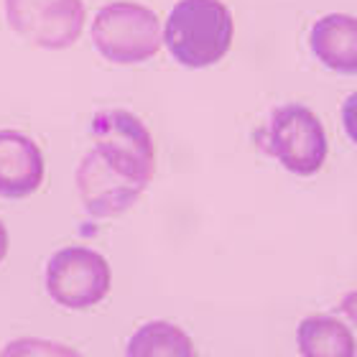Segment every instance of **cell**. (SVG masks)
I'll use <instances>...</instances> for the list:
<instances>
[{"label":"cell","instance_id":"obj_1","mask_svg":"<svg viewBox=\"0 0 357 357\" xmlns=\"http://www.w3.org/2000/svg\"><path fill=\"white\" fill-rule=\"evenodd\" d=\"M92 149L77 169V189L92 217H115L135 204L156 169L149 128L128 110L92 118Z\"/></svg>","mask_w":357,"mask_h":357},{"label":"cell","instance_id":"obj_2","mask_svg":"<svg viewBox=\"0 0 357 357\" xmlns=\"http://www.w3.org/2000/svg\"><path fill=\"white\" fill-rule=\"evenodd\" d=\"M235 21L222 0H178L166 18V49L181 67H212L230 52Z\"/></svg>","mask_w":357,"mask_h":357},{"label":"cell","instance_id":"obj_3","mask_svg":"<svg viewBox=\"0 0 357 357\" xmlns=\"http://www.w3.org/2000/svg\"><path fill=\"white\" fill-rule=\"evenodd\" d=\"M92 44L112 64H141L153 59L164 44L161 21L141 3H110L92 21Z\"/></svg>","mask_w":357,"mask_h":357},{"label":"cell","instance_id":"obj_4","mask_svg":"<svg viewBox=\"0 0 357 357\" xmlns=\"http://www.w3.org/2000/svg\"><path fill=\"white\" fill-rule=\"evenodd\" d=\"M268 149L286 172L312 176L327 161L329 143L321 120L304 105L291 102L275 107L271 115Z\"/></svg>","mask_w":357,"mask_h":357},{"label":"cell","instance_id":"obj_5","mask_svg":"<svg viewBox=\"0 0 357 357\" xmlns=\"http://www.w3.org/2000/svg\"><path fill=\"white\" fill-rule=\"evenodd\" d=\"M110 263L84 245L61 248L46 263V291L64 309H89L110 291Z\"/></svg>","mask_w":357,"mask_h":357},{"label":"cell","instance_id":"obj_6","mask_svg":"<svg viewBox=\"0 0 357 357\" xmlns=\"http://www.w3.org/2000/svg\"><path fill=\"white\" fill-rule=\"evenodd\" d=\"M6 18L29 44L61 52L82 36L87 10L82 0H6Z\"/></svg>","mask_w":357,"mask_h":357},{"label":"cell","instance_id":"obj_7","mask_svg":"<svg viewBox=\"0 0 357 357\" xmlns=\"http://www.w3.org/2000/svg\"><path fill=\"white\" fill-rule=\"evenodd\" d=\"M44 181V153L29 135L0 130V197L23 199Z\"/></svg>","mask_w":357,"mask_h":357},{"label":"cell","instance_id":"obj_8","mask_svg":"<svg viewBox=\"0 0 357 357\" xmlns=\"http://www.w3.org/2000/svg\"><path fill=\"white\" fill-rule=\"evenodd\" d=\"M312 54L337 75H357V18L327 13L312 26Z\"/></svg>","mask_w":357,"mask_h":357},{"label":"cell","instance_id":"obj_9","mask_svg":"<svg viewBox=\"0 0 357 357\" xmlns=\"http://www.w3.org/2000/svg\"><path fill=\"white\" fill-rule=\"evenodd\" d=\"M296 342L301 357H357V342L350 329L324 314L298 324Z\"/></svg>","mask_w":357,"mask_h":357},{"label":"cell","instance_id":"obj_10","mask_svg":"<svg viewBox=\"0 0 357 357\" xmlns=\"http://www.w3.org/2000/svg\"><path fill=\"white\" fill-rule=\"evenodd\" d=\"M126 357H197V350L181 327L172 321H149L130 337Z\"/></svg>","mask_w":357,"mask_h":357},{"label":"cell","instance_id":"obj_11","mask_svg":"<svg viewBox=\"0 0 357 357\" xmlns=\"http://www.w3.org/2000/svg\"><path fill=\"white\" fill-rule=\"evenodd\" d=\"M0 357H82L75 347L52 342V340H36V337H23L8 342L0 352Z\"/></svg>","mask_w":357,"mask_h":357},{"label":"cell","instance_id":"obj_12","mask_svg":"<svg viewBox=\"0 0 357 357\" xmlns=\"http://www.w3.org/2000/svg\"><path fill=\"white\" fill-rule=\"evenodd\" d=\"M342 128L347 138L357 146V92H352L342 102Z\"/></svg>","mask_w":357,"mask_h":357},{"label":"cell","instance_id":"obj_13","mask_svg":"<svg viewBox=\"0 0 357 357\" xmlns=\"http://www.w3.org/2000/svg\"><path fill=\"white\" fill-rule=\"evenodd\" d=\"M342 312L357 324V291H352V294H347V296L342 298Z\"/></svg>","mask_w":357,"mask_h":357},{"label":"cell","instance_id":"obj_14","mask_svg":"<svg viewBox=\"0 0 357 357\" xmlns=\"http://www.w3.org/2000/svg\"><path fill=\"white\" fill-rule=\"evenodd\" d=\"M6 255H8V230L6 225H3V220H0V263L6 261Z\"/></svg>","mask_w":357,"mask_h":357}]
</instances>
